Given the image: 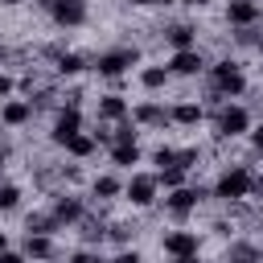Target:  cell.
I'll use <instances>...</instances> for the list:
<instances>
[{
  "mask_svg": "<svg viewBox=\"0 0 263 263\" xmlns=\"http://www.w3.org/2000/svg\"><path fill=\"white\" fill-rule=\"evenodd\" d=\"M222 201H234V197H247L251 193V173L247 168H230V173H222V181H218V189H214Z\"/></svg>",
  "mask_w": 263,
  "mask_h": 263,
  "instance_id": "obj_1",
  "label": "cell"
},
{
  "mask_svg": "<svg viewBox=\"0 0 263 263\" xmlns=\"http://www.w3.org/2000/svg\"><path fill=\"white\" fill-rule=\"evenodd\" d=\"M214 82H218V90H222V95H238V90L247 86L234 62H222V66H214Z\"/></svg>",
  "mask_w": 263,
  "mask_h": 263,
  "instance_id": "obj_2",
  "label": "cell"
},
{
  "mask_svg": "<svg viewBox=\"0 0 263 263\" xmlns=\"http://www.w3.org/2000/svg\"><path fill=\"white\" fill-rule=\"evenodd\" d=\"M49 12H53L62 25H82V21H86V4H82V0H53Z\"/></svg>",
  "mask_w": 263,
  "mask_h": 263,
  "instance_id": "obj_3",
  "label": "cell"
},
{
  "mask_svg": "<svg viewBox=\"0 0 263 263\" xmlns=\"http://www.w3.org/2000/svg\"><path fill=\"white\" fill-rule=\"evenodd\" d=\"M127 66H136V49H115L99 58V74H123Z\"/></svg>",
  "mask_w": 263,
  "mask_h": 263,
  "instance_id": "obj_4",
  "label": "cell"
},
{
  "mask_svg": "<svg viewBox=\"0 0 263 263\" xmlns=\"http://www.w3.org/2000/svg\"><path fill=\"white\" fill-rule=\"evenodd\" d=\"M78 123H82L78 107H66V111L58 115V123H53V140H58V144H66L70 136H78Z\"/></svg>",
  "mask_w": 263,
  "mask_h": 263,
  "instance_id": "obj_5",
  "label": "cell"
},
{
  "mask_svg": "<svg viewBox=\"0 0 263 263\" xmlns=\"http://www.w3.org/2000/svg\"><path fill=\"white\" fill-rule=\"evenodd\" d=\"M127 197H132V205H152V197H156V177H132Z\"/></svg>",
  "mask_w": 263,
  "mask_h": 263,
  "instance_id": "obj_6",
  "label": "cell"
},
{
  "mask_svg": "<svg viewBox=\"0 0 263 263\" xmlns=\"http://www.w3.org/2000/svg\"><path fill=\"white\" fill-rule=\"evenodd\" d=\"M218 132H222V136H238V132H247V111H242V107H226V111L218 115Z\"/></svg>",
  "mask_w": 263,
  "mask_h": 263,
  "instance_id": "obj_7",
  "label": "cell"
},
{
  "mask_svg": "<svg viewBox=\"0 0 263 263\" xmlns=\"http://www.w3.org/2000/svg\"><path fill=\"white\" fill-rule=\"evenodd\" d=\"M164 251L168 255H197V234H189V230H177V234H168L164 238Z\"/></svg>",
  "mask_w": 263,
  "mask_h": 263,
  "instance_id": "obj_8",
  "label": "cell"
},
{
  "mask_svg": "<svg viewBox=\"0 0 263 263\" xmlns=\"http://www.w3.org/2000/svg\"><path fill=\"white\" fill-rule=\"evenodd\" d=\"M168 70H177V74H197V70H201V53H197V49H177L173 62H168Z\"/></svg>",
  "mask_w": 263,
  "mask_h": 263,
  "instance_id": "obj_9",
  "label": "cell"
},
{
  "mask_svg": "<svg viewBox=\"0 0 263 263\" xmlns=\"http://www.w3.org/2000/svg\"><path fill=\"white\" fill-rule=\"evenodd\" d=\"M197 197H201L197 189H173V193H168V210H173V214H189V210L197 205Z\"/></svg>",
  "mask_w": 263,
  "mask_h": 263,
  "instance_id": "obj_10",
  "label": "cell"
},
{
  "mask_svg": "<svg viewBox=\"0 0 263 263\" xmlns=\"http://www.w3.org/2000/svg\"><path fill=\"white\" fill-rule=\"evenodd\" d=\"M234 25H251L255 16H259V4L255 0H230V12H226Z\"/></svg>",
  "mask_w": 263,
  "mask_h": 263,
  "instance_id": "obj_11",
  "label": "cell"
},
{
  "mask_svg": "<svg viewBox=\"0 0 263 263\" xmlns=\"http://www.w3.org/2000/svg\"><path fill=\"white\" fill-rule=\"evenodd\" d=\"M0 115H4V123H8V127H16V123H25V119H29V103L12 99V103H4V111H0Z\"/></svg>",
  "mask_w": 263,
  "mask_h": 263,
  "instance_id": "obj_12",
  "label": "cell"
},
{
  "mask_svg": "<svg viewBox=\"0 0 263 263\" xmlns=\"http://www.w3.org/2000/svg\"><path fill=\"white\" fill-rule=\"evenodd\" d=\"M66 152H74V156H90V152H95V140L78 132V136H70V140H66Z\"/></svg>",
  "mask_w": 263,
  "mask_h": 263,
  "instance_id": "obj_13",
  "label": "cell"
},
{
  "mask_svg": "<svg viewBox=\"0 0 263 263\" xmlns=\"http://www.w3.org/2000/svg\"><path fill=\"white\" fill-rule=\"evenodd\" d=\"M111 160H115V164H136V160H140V148H136V144H115V148H111Z\"/></svg>",
  "mask_w": 263,
  "mask_h": 263,
  "instance_id": "obj_14",
  "label": "cell"
},
{
  "mask_svg": "<svg viewBox=\"0 0 263 263\" xmlns=\"http://www.w3.org/2000/svg\"><path fill=\"white\" fill-rule=\"evenodd\" d=\"M168 41H173L177 49H189V45H193V29H189V25H173V29H168Z\"/></svg>",
  "mask_w": 263,
  "mask_h": 263,
  "instance_id": "obj_15",
  "label": "cell"
},
{
  "mask_svg": "<svg viewBox=\"0 0 263 263\" xmlns=\"http://www.w3.org/2000/svg\"><path fill=\"white\" fill-rule=\"evenodd\" d=\"M140 78H144V86H148V90H156V86H164V78H168V70H164V66H148V70H144Z\"/></svg>",
  "mask_w": 263,
  "mask_h": 263,
  "instance_id": "obj_16",
  "label": "cell"
},
{
  "mask_svg": "<svg viewBox=\"0 0 263 263\" xmlns=\"http://www.w3.org/2000/svg\"><path fill=\"white\" fill-rule=\"evenodd\" d=\"M99 111H103V115H107V119H119V115H123V111H127V107H123V99H119V95H107V99H103V103H99Z\"/></svg>",
  "mask_w": 263,
  "mask_h": 263,
  "instance_id": "obj_17",
  "label": "cell"
},
{
  "mask_svg": "<svg viewBox=\"0 0 263 263\" xmlns=\"http://www.w3.org/2000/svg\"><path fill=\"white\" fill-rule=\"evenodd\" d=\"M173 119H177V123H197V119H201V107H197V103H181V107L173 111Z\"/></svg>",
  "mask_w": 263,
  "mask_h": 263,
  "instance_id": "obj_18",
  "label": "cell"
},
{
  "mask_svg": "<svg viewBox=\"0 0 263 263\" xmlns=\"http://www.w3.org/2000/svg\"><path fill=\"white\" fill-rule=\"evenodd\" d=\"M78 214H82V210H78V201H70V197H66V201H58V205H53V218H58V222H74V218H78Z\"/></svg>",
  "mask_w": 263,
  "mask_h": 263,
  "instance_id": "obj_19",
  "label": "cell"
},
{
  "mask_svg": "<svg viewBox=\"0 0 263 263\" xmlns=\"http://www.w3.org/2000/svg\"><path fill=\"white\" fill-rule=\"evenodd\" d=\"M49 251H53V247H49L45 234H29V255H33V259H45Z\"/></svg>",
  "mask_w": 263,
  "mask_h": 263,
  "instance_id": "obj_20",
  "label": "cell"
},
{
  "mask_svg": "<svg viewBox=\"0 0 263 263\" xmlns=\"http://www.w3.org/2000/svg\"><path fill=\"white\" fill-rule=\"evenodd\" d=\"M115 193H119V181L115 177H99L95 181V197H115Z\"/></svg>",
  "mask_w": 263,
  "mask_h": 263,
  "instance_id": "obj_21",
  "label": "cell"
},
{
  "mask_svg": "<svg viewBox=\"0 0 263 263\" xmlns=\"http://www.w3.org/2000/svg\"><path fill=\"white\" fill-rule=\"evenodd\" d=\"M58 70H62V74H78V70H82V58H78V53H62V58H58Z\"/></svg>",
  "mask_w": 263,
  "mask_h": 263,
  "instance_id": "obj_22",
  "label": "cell"
},
{
  "mask_svg": "<svg viewBox=\"0 0 263 263\" xmlns=\"http://www.w3.org/2000/svg\"><path fill=\"white\" fill-rule=\"evenodd\" d=\"M136 119H144V123H164L168 115H164L160 107H136Z\"/></svg>",
  "mask_w": 263,
  "mask_h": 263,
  "instance_id": "obj_23",
  "label": "cell"
},
{
  "mask_svg": "<svg viewBox=\"0 0 263 263\" xmlns=\"http://www.w3.org/2000/svg\"><path fill=\"white\" fill-rule=\"evenodd\" d=\"M181 177H185V168H160V181L168 189H181Z\"/></svg>",
  "mask_w": 263,
  "mask_h": 263,
  "instance_id": "obj_24",
  "label": "cell"
},
{
  "mask_svg": "<svg viewBox=\"0 0 263 263\" xmlns=\"http://www.w3.org/2000/svg\"><path fill=\"white\" fill-rule=\"evenodd\" d=\"M16 197H21V189H16V185H4V189H0V210H12Z\"/></svg>",
  "mask_w": 263,
  "mask_h": 263,
  "instance_id": "obj_25",
  "label": "cell"
},
{
  "mask_svg": "<svg viewBox=\"0 0 263 263\" xmlns=\"http://www.w3.org/2000/svg\"><path fill=\"white\" fill-rule=\"evenodd\" d=\"M156 164L160 168H177V152L173 148H156Z\"/></svg>",
  "mask_w": 263,
  "mask_h": 263,
  "instance_id": "obj_26",
  "label": "cell"
},
{
  "mask_svg": "<svg viewBox=\"0 0 263 263\" xmlns=\"http://www.w3.org/2000/svg\"><path fill=\"white\" fill-rule=\"evenodd\" d=\"M70 263H99V255H90V251H78Z\"/></svg>",
  "mask_w": 263,
  "mask_h": 263,
  "instance_id": "obj_27",
  "label": "cell"
},
{
  "mask_svg": "<svg viewBox=\"0 0 263 263\" xmlns=\"http://www.w3.org/2000/svg\"><path fill=\"white\" fill-rule=\"evenodd\" d=\"M115 263H140V255L136 251H123V255H115Z\"/></svg>",
  "mask_w": 263,
  "mask_h": 263,
  "instance_id": "obj_28",
  "label": "cell"
},
{
  "mask_svg": "<svg viewBox=\"0 0 263 263\" xmlns=\"http://www.w3.org/2000/svg\"><path fill=\"white\" fill-rule=\"evenodd\" d=\"M0 263H21V255H12V251H0Z\"/></svg>",
  "mask_w": 263,
  "mask_h": 263,
  "instance_id": "obj_29",
  "label": "cell"
},
{
  "mask_svg": "<svg viewBox=\"0 0 263 263\" xmlns=\"http://www.w3.org/2000/svg\"><path fill=\"white\" fill-rule=\"evenodd\" d=\"M251 140H255V148H259V152H263V127H259V132H255V136H251Z\"/></svg>",
  "mask_w": 263,
  "mask_h": 263,
  "instance_id": "obj_30",
  "label": "cell"
},
{
  "mask_svg": "<svg viewBox=\"0 0 263 263\" xmlns=\"http://www.w3.org/2000/svg\"><path fill=\"white\" fill-rule=\"evenodd\" d=\"M8 86H12V82H8L4 74H0V95H8Z\"/></svg>",
  "mask_w": 263,
  "mask_h": 263,
  "instance_id": "obj_31",
  "label": "cell"
},
{
  "mask_svg": "<svg viewBox=\"0 0 263 263\" xmlns=\"http://www.w3.org/2000/svg\"><path fill=\"white\" fill-rule=\"evenodd\" d=\"M177 263H197V255H181V259H177Z\"/></svg>",
  "mask_w": 263,
  "mask_h": 263,
  "instance_id": "obj_32",
  "label": "cell"
},
{
  "mask_svg": "<svg viewBox=\"0 0 263 263\" xmlns=\"http://www.w3.org/2000/svg\"><path fill=\"white\" fill-rule=\"evenodd\" d=\"M4 247H8V238H4V234H0V251H4Z\"/></svg>",
  "mask_w": 263,
  "mask_h": 263,
  "instance_id": "obj_33",
  "label": "cell"
},
{
  "mask_svg": "<svg viewBox=\"0 0 263 263\" xmlns=\"http://www.w3.org/2000/svg\"><path fill=\"white\" fill-rule=\"evenodd\" d=\"M132 4H156V0H132Z\"/></svg>",
  "mask_w": 263,
  "mask_h": 263,
  "instance_id": "obj_34",
  "label": "cell"
},
{
  "mask_svg": "<svg viewBox=\"0 0 263 263\" xmlns=\"http://www.w3.org/2000/svg\"><path fill=\"white\" fill-rule=\"evenodd\" d=\"M185 4H210V0H185Z\"/></svg>",
  "mask_w": 263,
  "mask_h": 263,
  "instance_id": "obj_35",
  "label": "cell"
},
{
  "mask_svg": "<svg viewBox=\"0 0 263 263\" xmlns=\"http://www.w3.org/2000/svg\"><path fill=\"white\" fill-rule=\"evenodd\" d=\"M4 4H21V0H4Z\"/></svg>",
  "mask_w": 263,
  "mask_h": 263,
  "instance_id": "obj_36",
  "label": "cell"
}]
</instances>
